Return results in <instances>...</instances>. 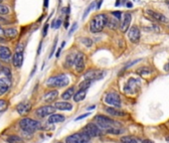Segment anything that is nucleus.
Wrapping results in <instances>:
<instances>
[{"mask_svg":"<svg viewBox=\"0 0 169 143\" xmlns=\"http://www.w3.org/2000/svg\"><path fill=\"white\" fill-rule=\"evenodd\" d=\"M107 16L105 14H98L93 17L90 22V30L92 33H100L107 26Z\"/></svg>","mask_w":169,"mask_h":143,"instance_id":"1","label":"nucleus"},{"mask_svg":"<svg viewBox=\"0 0 169 143\" xmlns=\"http://www.w3.org/2000/svg\"><path fill=\"white\" fill-rule=\"evenodd\" d=\"M70 79L66 75H58V76L50 77L47 81V86L50 87H65L69 85Z\"/></svg>","mask_w":169,"mask_h":143,"instance_id":"2","label":"nucleus"},{"mask_svg":"<svg viewBox=\"0 0 169 143\" xmlns=\"http://www.w3.org/2000/svg\"><path fill=\"white\" fill-rule=\"evenodd\" d=\"M95 120L97 122V125L100 127V128H103V129H105V130H108V129H112V128H117L115 125L117 123L112 120V118L107 116H105L103 114H99V115H95Z\"/></svg>","mask_w":169,"mask_h":143,"instance_id":"3","label":"nucleus"},{"mask_svg":"<svg viewBox=\"0 0 169 143\" xmlns=\"http://www.w3.org/2000/svg\"><path fill=\"white\" fill-rule=\"evenodd\" d=\"M19 125L23 131L28 132V133H32L36 129H39L41 127V123L39 121L32 118H23L20 121Z\"/></svg>","mask_w":169,"mask_h":143,"instance_id":"4","label":"nucleus"},{"mask_svg":"<svg viewBox=\"0 0 169 143\" xmlns=\"http://www.w3.org/2000/svg\"><path fill=\"white\" fill-rule=\"evenodd\" d=\"M91 137L84 132L75 133L66 138V143H88L90 141Z\"/></svg>","mask_w":169,"mask_h":143,"instance_id":"5","label":"nucleus"},{"mask_svg":"<svg viewBox=\"0 0 169 143\" xmlns=\"http://www.w3.org/2000/svg\"><path fill=\"white\" fill-rule=\"evenodd\" d=\"M105 102H107V104L112 105V107H118L122 106V99H120V97L118 95V94L117 92H110V94H107V97H105Z\"/></svg>","mask_w":169,"mask_h":143,"instance_id":"6","label":"nucleus"},{"mask_svg":"<svg viewBox=\"0 0 169 143\" xmlns=\"http://www.w3.org/2000/svg\"><path fill=\"white\" fill-rule=\"evenodd\" d=\"M83 132L88 134L90 137H97L102 135V130L97 124L95 123H89L87 124L83 129Z\"/></svg>","mask_w":169,"mask_h":143,"instance_id":"7","label":"nucleus"},{"mask_svg":"<svg viewBox=\"0 0 169 143\" xmlns=\"http://www.w3.org/2000/svg\"><path fill=\"white\" fill-rule=\"evenodd\" d=\"M105 76V73L103 71H99V70H89L86 74L84 75L85 80H89V81H98V80L103 79Z\"/></svg>","mask_w":169,"mask_h":143,"instance_id":"8","label":"nucleus"},{"mask_svg":"<svg viewBox=\"0 0 169 143\" xmlns=\"http://www.w3.org/2000/svg\"><path fill=\"white\" fill-rule=\"evenodd\" d=\"M55 110H56V108L52 105H44V106L39 107L36 110V115L39 117H46L48 115L54 114Z\"/></svg>","mask_w":169,"mask_h":143,"instance_id":"9","label":"nucleus"},{"mask_svg":"<svg viewBox=\"0 0 169 143\" xmlns=\"http://www.w3.org/2000/svg\"><path fill=\"white\" fill-rule=\"evenodd\" d=\"M128 40L132 43H138L140 40V30L137 26H132L128 30Z\"/></svg>","mask_w":169,"mask_h":143,"instance_id":"10","label":"nucleus"},{"mask_svg":"<svg viewBox=\"0 0 169 143\" xmlns=\"http://www.w3.org/2000/svg\"><path fill=\"white\" fill-rule=\"evenodd\" d=\"M130 22H132V14L125 13L122 17V22H120V31H122V33H125V32H127L128 30H129L128 28H129Z\"/></svg>","mask_w":169,"mask_h":143,"instance_id":"11","label":"nucleus"},{"mask_svg":"<svg viewBox=\"0 0 169 143\" xmlns=\"http://www.w3.org/2000/svg\"><path fill=\"white\" fill-rule=\"evenodd\" d=\"M75 68L78 73H82L85 70V55L83 53H78L75 61Z\"/></svg>","mask_w":169,"mask_h":143,"instance_id":"12","label":"nucleus"},{"mask_svg":"<svg viewBox=\"0 0 169 143\" xmlns=\"http://www.w3.org/2000/svg\"><path fill=\"white\" fill-rule=\"evenodd\" d=\"M140 86V82L138 80L135 79H130L129 81L127 82V89H124L125 92H129V94H133V92H136V89L139 87Z\"/></svg>","mask_w":169,"mask_h":143,"instance_id":"13","label":"nucleus"},{"mask_svg":"<svg viewBox=\"0 0 169 143\" xmlns=\"http://www.w3.org/2000/svg\"><path fill=\"white\" fill-rule=\"evenodd\" d=\"M11 87V80L8 77L0 79V95H3L8 92V89Z\"/></svg>","mask_w":169,"mask_h":143,"instance_id":"14","label":"nucleus"},{"mask_svg":"<svg viewBox=\"0 0 169 143\" xmlns=\"http://www.w3.org/2000/svg\"><path fill=\"white\" fill-rule=\"evenodd\" d=\"M146 13L148 15H150L152 18H154L155 20H157V21H159V22H168V19L166 18L164 15L159 13V12H157V11L148 9V10H146Z\"/></svg>","mask_w":169,"mask_h":143,"instance_id":"15","label":"nucleus"},{"mask_svg":"<svg viewBox=\"0 0 169 143\" xmlns=\"http://www.w3.org/2000/svg\"><path fill=\"white\" fill-rule=\"evenodd\" d=\"M12 54L11 51L8 47L5 46H0V60L2 61H8V60L11 58Z\"/></svg>","mask_w":169,"mask_h":143,"instance_id":"16","label":"nucleus"},{"mask_svg":"<svg viewBox=\"0 0 169 143\" xmlns=\"http://www.w3.org/2000/svg\"><path fill=\"white\" fill-rule=\"evenodd\" d=\"M105 110L107 113L112 115V116L122 117V116H125V115H127V113H125L123 110L117 109V107H105Z\"/></svg>","mask_w":169,"mask_h":143,"instance_id":"17","label":"nucleus"},{"mask_svg":"<svg viewBox=\"0 0 169 143\" xmlns=\"http://www.w3.org/2000/svg\"><path fill=\"white\" fill-rule=\"evenodd\" d=\"M16 110L18 111L19 114L25 115V114L28 113V112H30V110H31V104H25V102H22V104H19L16 106Z\"/></svg>","mask_w":169,"mask_h":143,"instance_id":"18","label":"nucleus"},{"mask_svg":"<svg viewBox=\"0 0 169 143\" xmlns=\"http://www.w3.org/2000/svg\"><path fill=\"white\" fill-rule=\"evenodd\" d=\"M12 63L16 68H20L23 64V52H16L13 55Z\"/></svg>","mask_w":169,"mask_h":143,"instance_id":"19","label":"nucleus"},{"mask_svg":"<svg viewBox=\"0 0 169 143\" xmlns=\"http://www.w3.org/2000/svg\"><path fill=\"white\" fill-rule=\"evenodd\" d=\"M54 107L60 110H71L73 108V104L68 101H58L54 104Z\"/></svg>","mask_w":169,"mask_h":143,"instance_id":"20","label":"nucleus"},{"mask_svg":"<svg viewBox=\"0 0 169 143\" xmlns=\"http://www.w3.org/2000/svg\"><path fill=\"white\" fill-rule=\"evenodd\" d=\"M58 95H59V92H58V91H50L48 92L47 94H45L44 95V100L46 102H53L56 100V99L58 97Z\"/></svg>","mask_w":169,"mask_h":143,"instance_id":"21","label":"nucleus"},{"mask_svg":"<svg viewBox=\"0 0 169 143\" xmlns=\"http://www.w3.org/2000/svg\"><path fill=\"white\" fill-rule=\"evenodd\" d=\"M120 25V20H117L115 17L113 16H107V26L110 29H117Z\"/></svg>","mask_w":169,"mask_h":143,"instance_id":"22","label":"nucleus"},{"mask_svg":"<svg viewBox=\"0 0 169 143\" xmlns=\"http://www.w3.org/2000/svg\"><path fill=\"white\" fill-rule=\"evenodd\" d=\"M65 119H66V118H65L64 115L54 113V114H52V115H50V116H49L48 122H49V123H59V122H63Z\"/></svg>","mask_w":169,"mask_h":143,"instance_id":"23","label":"nucleus"},{"mask_svg":"<svg viewBox=\"0 0 169 143\" xmlns=\"http://www.w3.org/2000/svg\"><path fill=\"white\" fill-rule=\"evenodd\" d=\"M120 141L122 143H143L142 140L134 136H122L120 138Z\"/></svg>","mask_w":169,"mask_h":143,"instance_id":"24","label":"nucleus"},{"mask_svg":"<svg viewBox=\"0 0 169 143\" xmlns=\"http://www.w3.org/2000/svg\"><path fill=\"white\" fill-rule=\"evenodd\" d=\"M74 95H75V87H69V89L63 92L62 99L64 100H69L70 99L74 97Z\"/></svg>","mask_w":169,"mask_h":143,"instance_id":"25","label":"nucleus"},{"mask_svg":"<svg viewBox=\"0 0 169 143\" xmlns=\"http://www.w3.org/2000/svg\"><path fill=\"white\" fill-rule=\"evenodd\" d=\"M136 73H137L138 75H140L141 77H145L147 76V75H150L151 73H152V70L148 67H140L136 70Z\"/></svg>","mask_w":169,"mask_h":143,"instance_id":"26","label":"nucleus"},{"mask_svg":"<svg viewBox=\"0 0 169 143\" xmlns=\"http://www.w3.org/2000/svg\"><path fill=\"white\" fill-rule=\"evenodd\" d=\"M86 95H87V91H82V89H80L79 92H77L75 94L74 100H75L76 102L82 101V100L86 97Z\"/></svg>","mask_w":169,"mask_h":143,"instance_id":"27","label":"nucleus"},{"mask_svg":"<svg viewBox=\"0 0 169 143\" xmlns=\"http://www.w3.org/2000/svg\"><path fill=\"white\" fill-rule=\"evenodd\" d=\"M17 34H18V32H17V30L15 28H8L5 30V37L8 39L15 38L17 36Z\"/></svg>","mask_w":169,"mask_h":143,"instance_id":"28","label":"nucleus"},{"mask_svg":"<svg viewBox=\"0 0 169 143\" xmlns=\"http://www.w3.org/2000/svg\"><path fill=\"white\" fill-rule=\"evenodd\" d=\"M6 141H7V143H22L23 142V139H22L20 136H18V135L12 134L7 137Z\"/></svg>","mask_w":169,"mask_h":143,"instance_id":"29","label":"nucleus"},{"mask_svg":"<svg viewBox=\"0 0 169 143\" xmlns=\"http://www.w3.org/2000/svg\"><path fill=\"white\" fill-rule=\"evenodd\" d=\"M76 57H77V54H70L68 55L66 58V65L67 67H72L73 65H75V61H76Z\"/></svg>","mask_w":169,"mask_h":143,"instance_id":"30","label":"nucleus"},{"mask_svg":"<svg viewBox=\"0 0 169 143\" xmlns=\"http://www.w3.org/2000/svg\"><path fill=\"white\" fill-rule=\"evenodd\" d=\"M92 85V81H89V80H84L83 82H81L79 84V87L82 91H87L88 89L91 87Z\"/></svg>","mask_w":169,"mask_h":143,"instance_id":"31","label":"nucleus"},{"mask_svg":"<svg viewBox=\"0 0 169 143\" xmlns=\"http://www.w3.org/2000/svg\"><path fill=\"white\" fill-rule=\"evenodd\" d=\"M8 106V102L4 99H0V113H2L3 111H5Z\"/></svg>","mask_w":169,"mask_h":143,"instance_id":"32","label":"nucleus"},{"mask_svg":"<svg viewBox=\"0 0 169 143\" xmlns=\"http://www.w3.org/2000/svg\"><path fill=\"white\" fill-rule=\"evenodd\" d=\"M82 43L84 44L87 48H91L93 46V40L90 39V38H83Z\"/></svg>","mask_w":169,"mask_h":143,"instance_id":"33","label":"nucleus"},{"mask_svg":"<svg viewBox=\"0 0 169 143\" xmlns=\"http://www.w3.org/2000/svg\"><path fill=\"white\" fill-rule=\"evenodd\" d=\"M2 71H3V74L5 75V77H8V79H10V80L12 79V74H11V71H10L9 68L3 67L2 68Z\"/></svg>","mask_w":169,"mask_h":143,"instance_id":"34","label":"nucleus"},{"mask_svg":"<svg viewBox=\"0 0 169 143\" xmlns=\"http://www.w3.org/2000/svg\"><path fill=\"white\" fill-rule=\"evenodd\" d=\"M9 13V8L5 5L0 4V15H6Z\"/></svg>","mask_w":169,"mask_h":143,"instance_id":"35","label":"nucleus"},{"mask_svg":"<svg viewBox=\"0 0 169 143\" xmlns=\"http://www.w3.org/2000/svg\"><path fill=\"white\" fill-rule=\"evenodd\" d=\"M94 5H95V3H91V4H90V6L88 7L87 9H86V11H85V13H84V16H83V18H84V19L87 18L88 14H89L90 12H91V10H92V8L94 7Z\"/></svg>","mask_w":169,"mask_h":143,"instance_id":"36","label":"nucleus"},{"mask_svg":"<svg viewBox=\"0 0 169 143\" xmlns=\"http://www.w3.org/2000/svg\"><path fill=\"white\" fill-rule=\"evenodd\" d=\"M112 15L113 17H115L117 20H120V18H122V13L120 11H113V12H112Z\"/></svg>","mask_w":169,"mask_h":143,"instance_id":"37","label":"nucleus"},{"mask_svg":"<svg viewBox=\"0 0 169 143\" xmlns=\"http://www.w3.org/2000/svg\"><path fill=\"white\" fill-rule=\"evenodd\" d=\"M107 133H112V134H120L122 132L120 129H117V128H112V129H108L107 130Z\"/></svg>","mask_w":169,"mask_h":143,"instance_id":"38","label":"nucleus"},{"mask_svg":"<svg viewBox=\"0 0 169 143\" xmlns=\"http://www.w3.org/2000/svg\"><path fill=\"white\" fill-rule=\"evenodd\" d=\"M65 44H66V42H63V43H62V46L60 47L59 49H58V51H57V53H56V57H57V58H59V57H60V54H61V51H62L63 47L65 46Z\"/></svg>","mask_w":169,"mask_h":143,"instance_id":"39","label":"nucleus"},{"mask_svg":"<svg viewBox=\"0 0 169 143\" xmlns=\"http://www.w3.org/2000/svg\"><path fill=\"white\" fill-rule=\"evenodd\" d=\"M90 114H91V112H87V113H85V114H82V115H80V116H78L77 118H76V121H78V120H81V119L85 118V117L89 116Z\"/></svg>","mask_w":169,"mask_h":143,"instance_id":"40","label":"nucleus"},{"mask_svg":"<svg viewBox=\"0 0 169 143\" xmlns=\"http://www.w3.org/2000/svg\"><path fill=\"white\" fill-rule=\"evenodd\" d=\"M61 24H62V20H61V19H58V20H56V21H55V27H54V28H56V29L60 28V26H61Z\"/></svg>","mask_w":169,"mask_h":143,"instance_id":"41","label":"nucleus"},{"mask_svg":"<svg viewBox=\"0 0 169 143\" xmlns=\"http://www.w3.org/2000/svg\"><path fill=\"white\" fill-rule=\"evenodd\" d=\"M57 40H58V38H56V40H55V43H54V45H53L52 51H51V54H50L49 58H51V57L53 56V54H54V52H55V49H56V45H57V42H58Z\"/></svg>","mask_w":169,"mask_h":143,"instance_id":"42","label":"nucleus"},{"mask_svg":"<svg viewBox=\"0 0 169 143\" xmlns=\"http://www.w3.org/2000/svg\"><path fill=\"white\" fill-rule=\"evenodd\" d=\"M48 28H49V24H45L44 29H43V36H46L48 33Z\"/></svg>","mask_w":169,"mask_h":143,"instance_id":"43","label":"nucleus"},{"mask_svg":"<svg viewBox=\"0 0 169 143\" xmlns=\"http://www.w3.org/2000/svg\"><path fill=\"white\" fill-rule=\"evenodd\" d=\"M76 28H77V23H74V25H73V27H72V28H71V30H70L69 35H71L72 33H74V31L76 30Z\"/></svg>","mask_w":169,"mask_h":143,"instance_id":"44","label":"nucleus"},{"mask_svg":"<svg viewBox=\"0 0 169 143\" xmlns=\"http://www.w3.org/2000/svg\"><path fill=\"white\" fill-rule=\"evenodd\" d=\"M5 36V30H3L0 27V39H2Z\"/></svg>","mask_w":169,"mask_h":143,"instance_id":"45","label":"nucleus"},{"mask_svg":"<svg viewBox=\"0 0 169 143\" xmlns=\"http://www.w3.org/2000/svg\"><path fill=\"white\" fill-rule=\"evenodd\" d=\"M68 20H69V17L67 16V20H66V22L64 23V26H65V28H66V29L69 27V21H68Z\"/></svg>","mask_w":169,"mask_h":143,"instance_id":"46","label":"nucleus"},{"mask_svg":"<svg viewBox=\"0 0 169 143\" xmlns=\"http://www.w3.org/2000/svg\"><path fill=\"white\" fill-rule=\"evenodd\" d=\"M102 3H103V0H100L99 3H98V5H97V8H95V9H100V5H102Z\"/></svg>","mask_w":169,"mask_h":143,"instance_id":"47","label":"nucleus"},{"mask_svg":"<svg viewBox=\"0 0 169 143\" xmlns=\"http://www.w3.org/2000/svg\"><path fill=\"white\" fill-rule=\"evenodd\" d=\"M48 5H49V0H45V1H44V7H45V8H47Z\"/></svg>","mask_w":169,"mask_h":143,"instance_id":"48","label":"nucleus"},{"mask_svg":"<svg viewBox=\"0 0 169 143\" xmlns=\"http://www.w3.org/2000/svg\"><path fill=\"white\" fill-rule=\"evenodd\" d=\"M143 143H154V142L151 141L149 139H145V140H143Z\"/></svg>","mask_w":169,"mask_h":143,"instance_id":"49","label":"nucleus"},{"mask_svg":"<svg viewBox=\"0 0 169 143\" xmlns=\"http://www.w3.org/2000/svg\"><path fill=\"white\" fill-rule=\"evenodd\" d=\"M41 47H42V42H41V43H40V45H39V49H38V53H37L38 55H39L40 52H41Z\"/></svg>","mask_w":169,"mask_h":143,"instance_id":"50","label":"nucleus"},{"mask_svg":"<svg viewBox=\"0 0 169 143\" xmlns=\"http://www.w3.org/2000/svg\"><path fill=\"white\" fill-rule=\"evenodd\" d=\"M164 70H165V71H167V70H169V63H168V64L164 67Z\"/></svg>","mask_w":169,"mask_h":143,"instance_id":"51","label":"nucleus"},{"mask_svg":"<svg viewBox=\"0 0 169 143\" xmlns=\"http://www.w3.org/2000/svg\"><path fill=\"white\" fill-rule=\"evenodd\" d=\"M127 7H132V3H130V2H127Z\"/></svg>","mask_w":169,"mask_h":143,"instance_id":"52","label":"nucleus"},{"mask_svg":"<svg viewBox=\"0 0 169 143\" xmlns=\"http://www.w3.org/2000/svg\"><path fill=\"white\" fill-rule=\"evenodd\" d=\"M93 108H95V105H93V106H90L89 108H88V110H91V109H93Z\"/></svg>","mask_w":169,"mask_h":143,"instance_id":"53","label":"nucleus"},{"mask_svg":"<svg viewBox=\"0 0 169 143\" xmlns=\"http://www.w3.org/2000/svg\"><path fill=\"white\" fill-rule=\"evenodd\" d=\"M166 140H167V141L169 142V136H168V137H166Z\"/></svg>","mask_w":169,"mask_h":143,"instance_id":"54","label":"nucleus"},{"mask_svg":"<svg viewBox=\"0 0 169 143\" xmlns=\"http://www.w3.org/2000/svg\"><path fill=\"white\" fill-rule=\"evenodd\" d=\"M2 1H3V0H0V4H1V2H2Z\"/></svg>","mask_w":169,"mask_h":143,"instance_id":"55","label":"nucleus"},{"mask_svg":"<svg viewBox=\"0 0 169 143\" xmlns=\"http://www.w3.org/2000/svg\"><path fill=\"white\" fill-rule=\"evenodd\" d=\"M0 72H1V67H0Z\"/></svg>","mask_w":169,"mask_h":143,"instance_id":"56","label":"nucleus"},{"mask_svg":"<svg viewBox=\"0 0 169 143\" xmlns=\"http://www.w3.org/2000/svg\"><path fill=\"white\" fill-rule=\"evenodd\" d=\"M58 143H62V142H58Z\"/></svg>","mask_w":169,"mask_h":143,"instance_id":"57","label":"nucleus"},{"mask_svg":"<svg viewBox=\"0 0 169 143\" xmlns=\"http://www.w3.org/2000/svg\"><path fill=\"white\" fill-rule=\"evenodd\" d=\"M168 1H169V0H168Z\"/></svg>","mask_w":169,"mask_h":143,"instance_id":"58","label":"nucleus"}]
</instances>
